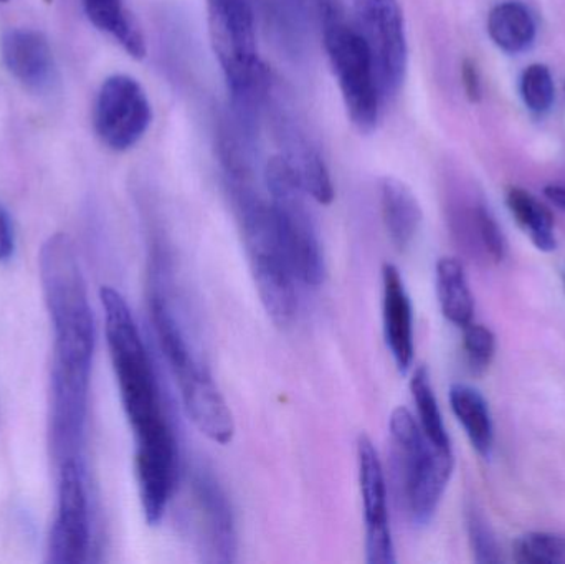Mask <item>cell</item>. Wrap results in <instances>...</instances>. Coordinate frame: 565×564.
I'll list each match as a JSON object with an SVG mask.
<instances>
[{"label": "cell", "instance_id": "6da1fadb", "mask_svg": "<svg viewBox=\"0 0 565 564\" xmlns=\"http://www.w3.org/2000/svg\"><path fill=\"white\" fill-rule=\"evenodd\" d=\"M99 298L119 396L135 434L136 470L141 473L172 472L179 469L178 440L166 416L151 358L131 308L111 287H103Z\"/></svg>", "mask_w": 565, "mask_h": 564}, {"label": "cell", "instance_id": "7a4b0ae2", "mask_svg": "<svg viewBox=\"0 0 565 564\" xmlns=\"http://www.w3.org/2000/svg\"><path fill=\"white\" fill-rule=\"evenodd\" d=\"M40 284L53 330L52 370L92 376L95 318L72 238L53 234L39 255Z\"/></svg>", "mask_w": 565, "mask_h": 564}, {"label": "cell", "instance_id": "3957f363", "mask_svg": "<svg viewBox=\"0 0 565 564\" xmlns=\"http://www.w3.org/2000/svg\"><path fill=\"white\" fill-rule=\"evenodd\" d=\"M247 248L252 275L268 317L286 327L295 318V272L282 245L270 199H265L257 182V169L224 174Z\"/></svg>", "mask_w": 565, "mask_h": 564}, {"label": "cell", "instance_id": "277c9868", "mask_svg": "<svg viewBox=\"0 0 565 564\" xmlns=\"http://www.w3.org/2000/svg\"><path fill=\"white\" fill-rule=\"evenodd\" d=\"M322 45L341 89L349 119L361 132H372L381 118L382 99L371 52L358 26L345 19L338 0H316Z\"/></svg>", "mask_w": 565, "mask_h": 564}, {"label": "cell", "instance_id": "5b68a950", "mask_svg": "<svg viewBox=\"0 0 565 564\" xmlns=\"http://www.w3.org/2000/svg\"><path fill=\"white\" fill-rule=\"evenodd\" d=\"M388 427L408 515L415 525H428L454 472V450L435 447L405 407L392 413Z\"/></svg>", "mask_w": 565, "mask_h": 564}, {"label": "cell", "instance_id": "8992f818", "mask_svg": "<svg viewBox=\"0 0 565 564\" xmlns=\"http://www.w3.org/2000/svg\"><path fill=\"white\" fill-rule=\"evenodd\" d=\"M264 175L275 221L296 280L308 287H319L326 277L324 254L315 219L306 204L308 194L299 188L278 156L268 161Z\"/></svg>", "mask_w": 565, "mask_h": 564}, {"label": "cell", "instance_id": "52a82bcc", "mask_svg": "<svg viewBox=\"0 0 565 564\" xmlns=\"http://www.w3.org/2000/svg\"><path fill=\"white\" fill-rule=\"evenodd\" d=\"M264 113L270 118L271 131L280 148L278 158L285 162L299 188L318 204H331L334 201V184L328 164L295 103L274 76H270L265 89Z\"/></svg>", "mask_w": 565, "mask_h": 564}, {"label": "cell", "instance_id": "ba28073f", "mask_svg": "<svg viewBox=\"0 0 565 564\" xmlns=\"http://www.w3.org/2000/svg\"><path fill=\"white\" fill-rule=\"evenodd\" d=\"M355 26L364 39L381 86L382 99L401 92L408 68V42L398 0H354Z\"/></svg>", "mask_w": 565, "mask_h": 564}, {"label": "cell", "instance_id": "9c48e42d", "mask_svg": "<svg viewBox=\"0 0 565 564\" xmlns=\"http://www.w3.org/2000/svg\"><path fill=\"white\" fill-rule=\"evenodd\" d=\"M151 123V102L138 79L116 73L102 83L93 108V125L106 148L129 151L145 138Z\"/></svg>", "mask_w": 565, "mask_h": 564}, {"label": "cell", "instance_id": "30bf717a", "mask_svg": "<svg viewBox=\"0 0 565 564\" xmlns=\"http://www.w3.org/2000/svg\"><path fill=\"white\" fill-rule=\"evenodd\" d=\"M58 469V506L49 539V563L88 562L92 549L88 492L82 462L70 460Z\"/></svg>", "mask_w": 565, "mask_h": 564}, {"label": "cell", "instance_id": "8fae6325", "mask_svg": "<svg viewBox=\"0 0 565 564\" xmlns=\"http://www.w3.org/2000/svg\"><path fill=\"white\" fill-rule=\"evenodd\" d=\"M191 496L205 562L234 563L237 556L234 509L224 487L207 467L198 466L192 470Z\"/></svg>", "mask_w": 565, "mask_h": 564}, {"label": "cell", "instance_id": "7c38bea8", "mask_svg": "<svg viewBox=\"0 0 565 564\" xmlns=\"http://www.w3.org/2000/svg\"><path fill=\"white\" fill-rule=\"evenodd\" d=\"M359 487L365 519V562L394 564L395 549L388 522L387 486L377 449L371 437L358 439Z\"/></svg>", "mask_w": 565, "mask_h": 564}, {"label": "cell", "instance_id": "4fadbf2b", "mask_svg": "<svg viewBox=\"0 0 565 564\" xmlns=\"http://www.w3.org/2000/svg\"><path fill=\"white\" fill-rule=\"evenodd\" d=\"M0 58L10 75L35 95H50L58 86V65L49 39L40 30H6L0 36Z\"/></svg>", "mask_w": 565, "mask_h": 564}, {"label": "cell", "instance_id": "5bb4252c", "mask_svg": "<svg viewBox=\"0 0 565 564\" xmlns=\"http://www.w3.org/2000/svg\"><path fill=\"white\" fill-rule=\"evenodd\" d=\"M382 317L388 351L401 373L414 363V310L404 278L395 265L382 267Z\"/></svg>", "mask_w": 565, "mask_h": 564}, {"label": "cell", "instance_id": "9a60e30c", "mask_svg": "<svg viewBox=\"0 0 565 564\" xmlns=\"http://www.w3.org/2000/svg\"><path fill=\"white\" fill-rule=\"evenodd\" d=\"M379 201L388 238L397 251H407L424 219L417 198L401 179L384 178L379 184Z\"/></svg>", "mask_w": 565, "mask_h": 564}, {"label": "cell", "instance_id": "2e32d148", "mask_svg": "<svg viewBox=\"0 0 565 564\" xmlns=\"http://www.w3.org/2000/svg\"><path fill=\"white\" fill-rule=\"evenodd\" d=\"M260 3L275 46L291 62H301L309 42L306 0H260Z\"/></svg>", "mask_w": 565, "mask_h": 564}, {"label": "cell", "instance_id": "e0dca14e", "mask_svg": "<svg viewBox=\"0 0 565 564\" xmlns=\"http://www.w3.org/2000/svg\"><path fill=\"white\" fill-rule=\"evenodd\" d=\"M82 3L96 29L111 36L132 58H145V36L126 7V0H82Z\"/></svg>", "mask_w": 565, "mask_h": 564}, {"label": "cell", "instance_id": "ac0fdd59", "mask_svg": "<svg viewBox=\"0 0 565 564\" xmlns=\"http://www.w3.org/2000/svg\"><path fill=\"white\" fill-rule=\"evenodd\" d=\"M450 404L471 446L481 457H490L494 444V429L490 407L484 397L475 387L454 384L450 387Z\"/></svg>", "mask_w": 565, "mask_h": 564}, {"label": "cell", "instance_id": "d6986e66", "mask_svg": "<svg viewBox=\"0 0 565 564\" xmlns=\"http://www.w3.org/2000/svg\"><path fill=\"white\" fill-rule=\"evenodd\" d=\"M488 33L491 40L508 53H520L530 49L536 39V22L524 3L516 0L498 3L488 17Z\"/></svg>", "mask_w": 565, "mask_h": 564}, {"label": "cell", "instance_id": "ffe728a7", "mask_svg": "<svg viewBox=\"0 0 565 564\" xmlns=\"http://www.w3.org/2000/svg\"><path fill=\"white\" fill-rule=\"evenodd\" d=\"M437 294L441 313L450 323L465 328L475 313L473 294L468 285L463 265L454 257H444L437 264Z\"/></svg>", "mask_w": 565, "mask_h": 564}, {"label": "cell", "instance_id": "44dd1931", "mask_svg": "<svg viewBox=\"0 0 565 564\" xmlns=\"http://www.w3.org/2000/svg\"><path fill=\"white\" fill-rule=\"evenodd\" d=\"M507 204L520 227L530 235L531 242L541 252H553L557 247L554 234V217L546 205L541 204L531 192L521 188H510Z\"/></svg>", "mask_w": 565, "mask_h": 564}, {"label": "cell", "instance_id": "7402d4cb", "mask_svg": "<svg viewBox=\"0 0 565 564\" xmlns=\"http://www.w3.org/2000/svg\"><path fill=\"white\" fill-rule=\"evenodd\" d=\"M412 396L417 407L418 421L427 439L438 449L451 450L450 437L445 429L444 417L425 366H418L411 380Z\"/></svg>", "mask_w": 565, "mask_h": 564}, {"label": "cell", "instance_id": "603a6c76", "mask_svg": "<svg viewBox=\"0 0 565 564\" xmlns=\"http://www.w3.org/2000/svg\"><path fill=\"white\" fill-rule=\"evenodd\" d=\"M513 558L521 564H565V536L527 533L514 542Z\"/></svg>", "mask_w": 565, "mask_h": 564}, {"label": "cell", "instance_id": "cb8c5ba5", "mask_svg": "<svg viewBox=\"0 0 565 564\" xmlns=\"http://www.w3.org/2000/svg\"><path fill=\"white\" fill-rule=\"evenodd\" d=\"M521 95L531 111L537 115L550 111L554 102V82L546 65L534 63L524 70L521 78Z\"/></svg>", "mask_w": 565, "mask_h": 564}, {"label": "cell", "instance_id": "d4e9b609", "mask_svg": "<svg viewBox=\"0 0 565 564\" xmlns=\"http://www.w3.org/2000/svg\"><path fill=\"white\" fill-rule=\"evenodd\" d=\"M463 350L471 371L475 374L484 373L493 361L497 338L493 331L483 324H467L463 328Z\"/></svg>", "mask_w": 565, "mask_h": 564}, {"label": "cell", "instance_id": "484cf974", "mask_svg": "<svg viewBox=\"0 0 565 564\" xmlns=\"http://www.w3.org/2000/svg\"><path fill=\"white\" fill-rule=\"evenodd\" d=\"M471 225L477 232L481 247L487 252L491 260L503 262L508 254L507 238L498 225L497 219L491 214L490 209L483 204H477L471 211Z\"/></svg>", "mask_w": 565, "mask_h": 564}, {"label": "cell", "instance_id": "4316f807", "mask_svg": "<svg viewBox=\"0 0 565 564\" xmlns=\"http://www.w3.org/2000/svg\"><path fill=\"white\" fill-rule=\"evenodd\" d=\"M467 529L475 562L481 564L500 562V549H498L493 530L477 507H470L467 510Z\"/></svg>", "mask_w": 565, "mask_h": 564}, {"label": "cell", "instance_id": "83f0119b", "mask_svg": "<svg viewBox=\"0 0 565 564\" xmlns=\"http://www.w3.org/2000/svg\"><path fill=\"white\" fill-rule=\"evenodd\" d=\"M15 254V231L12 217L6 205L0 202V264H9Z\"/></svg>", "mask_w": 565, "mask_h": 564}, {"label": "cell", "instance_id": "f1b7e54d", "mask_svg": "<svg viewBox=\"0 0 565 564\" xmlns=\"http://www.w3.org/2000/svg\"><path fill=\"white\" fill-rule=\"evenodd\" d=\"M461 79H463L465 93L468 99L473 103L483 98V83H481L480 70L473 60L467 58L461 65Z\"/></svg>", "mask_w": 565, "mask_h": 564}, {"label": "cell", "instance_id": "f546056e", "mask_svg": "<svg viewBox=\"0 0 565 564\" xmlns=\"http://www.w3.org/2000/svg\"><path fill=\"white\" fill-rule=\"evenodd\" d=\"M544 195L553 202L554 205L565 212V185L550 184L544 188Z\"/></svg>", "mask_w": 565, "mask_h": 564}, {"label": "cell", "instance_id": "4dcf8cb0", "mask_svg": "<svg viewBox=\"0 0 565 564\" xmlns=\"http://www.w3.org/2000/svg\"><path fill=\"white\" fill-rule=\"evenodd\" d=\"M0 2H7V0H0Z\"/></svg>", "mask_w": 565, "mask_h": 564}]
</instances>
